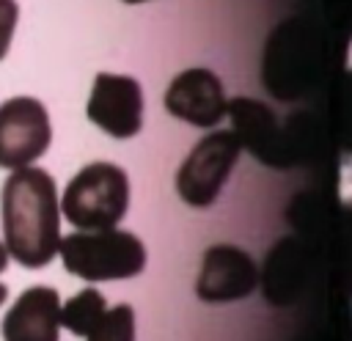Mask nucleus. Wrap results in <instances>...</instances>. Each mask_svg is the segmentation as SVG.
<instances>
[{"label": "nucleus", "mask_w": 352, "mask_h": 341, "mask_svg": "<svg viewBox=\"0 0 352 341\" xmlns=\"http://www.w3.org/2000/svg\"><path fill=\"white\" fill-rule=\"evenodd\" d=\"M60 198L44 168L11 170L0 190V223L8 256L25 270L47 267L60 248Z\"/></svg>", "instance_id": "nucleus-1"}, {"label": "nucleus", "mask_w": 352, "mask_h": 341, "mask_svg": "<svg viewBox=\"0 0 352 341\" xmlns=\"http://www.w3.org/2000/svg\"><path fill=\"white\" fill-rule=\"evenodd\" d=\"M19 22V3L16 0H0V60H6L14 33Z\"/></svg>", "instance_id": "nucleus-12"}, {"label": "nucleus", "mask_w": 352, "mask_h": 341, "mask_svg": "<svg viewBox=\"0 0 352 341\" xmlns=\"http://www.w3.org/2000/svg\"><path fill=\"white\" fill-rule=\"evenodd\" d=\"M85 341H135V311L132 305L121 302L107 311L102 324Z\"/></svg>", "instance_id": "nucleus-11"}, {"label": "nucleus", "mask_w": 352, "mask_h": 341, "mask_svg": "<svg viewBox=\"0 0 352 341\" xmlns=\"http://www.w3.org/2000/svg\"><path fill=\"white\" fill-rule=\"evenodd\" d=\"M107 300L99 289L94 286H85L80 289L77 294H72L63 305H60V324L72 333V336H80V338H88L99 324L102 319L107 316Z\"/></svg>", "instance_id": "nucleus-10"}, {"label": "nucleus", "mask_w": 352, "mask_h": 341, "mask_svg": "<svg viewBox=\"0 0 352 341\" xmlns=\"http://www.w3.org/2000/svg\"><path fill=\"white\" fill-rule=\"evenodd\" d=\"M85 116L104 135L126 140L135 138L143 126V91L140 82L129 74L99 72L94 77Z\"/></svg>", "instance_id": "nucleus-6"}, {"label": "nucleus", "mask_w": 352, "mask_h": 341, "mask_svg": "<svg viewBox=\"0 0 352 341\" xmlns=\"http://www.w3.org/2000/svg\"><path fill=\"white\" fill-rule=\"evenodd\" d=\"M66 272L99 283V280H126L143 272L146 245L132 231L102 228V231H74L60 239L58 248Z\"/></svg>", "instance_id": "nucleus-2"}, {"label": "nucleus", "mask_w": 352, "mask_h": 341, "mask_svg": "<svg viewBox=\"0 0 352 341\" xmlns=\"http://www.w3.org/2000/svg\"><path fill=\"white\" fill-rule=\"evenodd\" d=\"M165 110L192 126H217L228 113L223 82L214 72L192 66L179 72L165 88Z\"/></svg>", "instance_id": "nucleus-7"}, {"label": "nucleus", "mask_w": 352, "mask_h": 341, "mask_svg": "<svg viewBox=\"0 0 352 341\" xmlns=\"http://www.w3.org/2000/svg\"><path fill=\"white\" fill-rule=\"evenodd\" d=\"M338 201L352 212V151L338 154Z\"/></svg>", "instance_id": "nucleus-13"}, {"label": "nucleus", "mask_w": 352, "mask_h": 341, "mask_svg": "<svg viewBox=\"0 0 352 341\" xmlns=\"http://www.w3.org/2000/svg\"><path fill=\"white\" fill-rule=\"evenodd\" d=\"M129 206V179L116 162L82 165L60 192V214L77 231L116 228Z\"/></svg>", "instance_id": "nucleus-3"}, {"label": "nucleus", "mask_w": 352, "mask_h": 341, "mask_svg": "<svg viewBox=\"0 0 352 341\" xmlns=\"http://www.w3.org/2000/svg\"><path fill=\"white\" fill-rule=\"evenodd\" d=\"M239 154H242V140L231 129H217L201 138L176 170L179 198L195 209L212 206L223 192Z\"/></svg>", "instance_id": "nucleus-4"}, {"label": "nucleus", "mask_w": 352, "mask_h": 341, "mask_svg": "<svg viewBox=\"0 0 352 341\" xmlns=\"http://www.w3.org/2000/svg\"><path fill=\"white\" fill-rule=\"evenodd\" d=\"M52 124L47 107L36 96H11L0 104V168H30L47 154Z\"/></svg>", "instance_id": "nucleus-5"}, {"label": "nucleus", "mask_w": 352, "mask_h": 341, "mask_svg": "<svg viewBox=\"0 0 352 341\" xmlns=\"http://www.w3.org/2000/svg\"><path fill=\"white\" fill-rule=\"evenodd\" d=\"M6 300H8V286H6V283H0V305H3Z\"/></svg>", "instance_id": "nucleus-15"}, {"label": "nucleus", "mask_w": 352, "mask_h": 341, "mask_svg": "<svg viewBox=\"0 0 352 341\" xmlns=\"http://www.w3.org/2000/svg\"><path fill=\"white\" fill-rule=\"evenodd\" d=\"M258 283L256 261L236 245H212L204 250V261L195 278V294L204 302H234L248 297Z\"/></svg>", "instance_id": "nucleus-8"}, {"label": "nucleus", "mask_w": 352, "mask_h": 341, "mask_svg": "<svg viewBox=\"0 0 352 341\" xmlns=\"http://www.w3.org/2000/svg\"><path fill=\"white\" fill-rule=\"evenodd\" d=\"M60 305L52 286L25 289L0 322L3 341H60Z\"/></svg>", "instance_id": "nucleus-9"}, {"label": "nucleus", "mask_w": 352, "mask_h": 341, "mask_svg": "<svg viewBox=\"0 0 352 341\" xmlns=\"http://www.w3.org/2000/svg\"><path fill=\"white\" fill-rule=\"evenodd\" d=\"M121 3H129V6H138V3H148V0H121Z\"/></svg>", "instance_id": "nucleus-16"}, {"label": "nucleus", "mask_w": 352, "mask_h": 341, "mask_svg": "<svg viewBox=\"0 0 352 341\" xmlns=\"http://www.w3.org/2000/svg\"><path fill=\"white\" fill-rule=\"evenodd\" d=\"M8 250H6V242L0 239V272H6V267H8Z\"/></svg>", "instance_id": "nucleus-14"}]
</instances>
